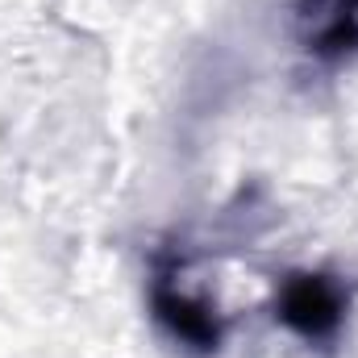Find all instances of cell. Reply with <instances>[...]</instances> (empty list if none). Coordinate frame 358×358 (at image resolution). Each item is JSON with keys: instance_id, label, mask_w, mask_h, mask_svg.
<instances>
[{"instance_id": "1", "label": "cell", "mask_w": 358, "mask_h": 358, "mask_svg": "<svg viewBox=\"0 0 358 358\" xmlns=\"http://www.w3.org/2000/svg\"><path fill=\"white\" fill-rule=\"evenodd\" d=\"M279 317L300 338L321 342L342 325V292L325 275H292L279 292Z\"/></svg>"}, {"instance_id": "2", "label": "cell", "mask_w": 358, "mask_h": 358, "mask_svg": "<svg viewBox=\"0 0 358 358\" xmlns=\"http://www.w3.org/2000/svg\"><path fill=\"white\" fill-rule=\"evenodd\" d=\"M155 313L163 317V325L176 334L179 342L196 346V350H213L221 329L213 321V313H204L200 304H192L187 296H176L167 283H155Z\"/></svg>"}, {"instance_id": "3", "label": "cell", "mask_w": 358, "mask_h": 358, "mask_svg": "<svg viewBox=\"0 0 358 358\" xmlns=\"http://www.w3.org/2000/svg\"><path fill=\"white\" fill-rule=\"evenodd\" d=\"M355 38H358V0H338L329 25H325L321 38H317V50H342V46H350Z\"/></svg>"}]
</instances>
